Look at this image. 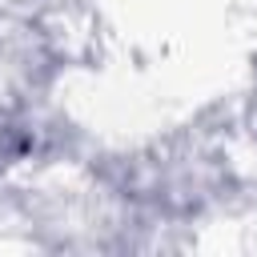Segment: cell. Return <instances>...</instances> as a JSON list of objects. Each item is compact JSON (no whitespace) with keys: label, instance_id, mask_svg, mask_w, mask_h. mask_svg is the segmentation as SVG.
Segmentation results:
<instances>
[]
</instances>
